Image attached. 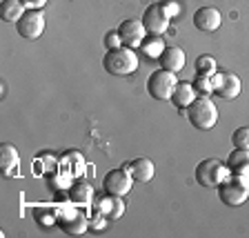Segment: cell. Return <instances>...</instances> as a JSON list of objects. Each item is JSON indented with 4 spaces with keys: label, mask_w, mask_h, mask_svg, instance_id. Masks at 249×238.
I'll return each instance as SVG.
<instances>
[{
    "label": "cell",
    "mask_w": 249,
    "mask_h": 238,
    "mask_svg": "<svg viewBox=\"0 0 249 238\" xmlns=\"http://www.w3.org/2000/svg\"><path fill=\"white\" fill-rule=\"evenodd\" d=\"M103 42H105V49H116V47L123 45V40H120V36H118V31H107V34H105V38H103Z\"/></svg>",
    "instance_id": "obj_25"
},
{
    "label": "cell",
    "mask_w": 249,
    "mask_h": 238,
    "mask_svg": "<svg viewBox=\"0 0 249 238\" xmlns=\"http://www.w3.org/2000/svg\"><path fill=\"white\" fill-rule=\"evenodd\" d=\"M69 196L76 205H87V202H93V187L89 183H73Z\"/></svg>",
    "instance_id": "obj_20"
},
{
    "label": "cell",
    "mask_w": 249,
    "mask_h": 238,
    "mask_svg": "<svg viewBox=\"0 0 249 238\" xmlns=\"http://www.w3.org/2000/svg\"><path fill=\"white\" fill-rule=\"evenodd\" d=\"M231 143L238 149H249V127H238L231 134Z\"/></svg>",
    "instance_id": "obj_23"
},
{
    "label": "cell",
    "mask_w": 249,
    "mask_h": 238,
    "mask_svg": "<svg viewBox=\"0 0 249 238\" xmlns=\"http://www.w3.org/2000/svg\"><path fill=\"white\" fill-rule=\"evenodd\" d=\"M213 87H216L218 98L223 100H233L240 96V89H243V83L240 78L231 72H223V73H213L212 76Z\"/></svg>",
    "instance_id": "obj_10"
},
{
    "label": "cell",
    "mask_w": 249,
    "mask_h": 238,
    "mask_svg": "<svg viewBox=\"0 0 249 238\" xmlns=\"http://www.w3.org/2000/svg\"><path fill=\"white\" fill-rule=\"evenodd\" d=\"M27 11V7L22 5L20 0H2V5H0V18L5 22H18L22 18V14Z\"/></svg>",
    "instance_id": "obj_17"
},
{
    "label": "cell",
    "mask_w": 249,
    "mask_h": 238,
    "mask_svg": "<svg viewBox=\"0 0 249 238\" xmlns=\"http://www.w3.org/2000/svg\"><path fill=\"white\" fill-rule=\"evenodd\" d=\"M158 62H160V69L171 72V73H178V72H182L187 58H185V52H182L180 47H165V52H162V56L158 58Z\"/></svg>",
    "instance_id": "obj_13"
},
{
    "label": "cell",
    "mask_w": 249,
    "mask_h": 238,
    "mask_svg": "<svg viewBox=\"0 0 249 238\" xmlns=\"http://www.w3.org/2000/svg\"><path fill=\"white\" fill-rule=\"evenodd\" d=\"M27 9H42L47 5V0H20Z\"/></svg>",
    "instance_id": "obj_27"
},
{
    "label": "cell",
    "mask_w": 249,
    "mask_h": 238,
    "mask_svg": "<svg viewBox=\"0 0 249 238\" xmlns=\"http://www.w3.org/2000/svg\"><path fill=\"white\" fill-rule=\"evenodd\" d=\"M178 85L176 73L165 72V69H158L147 78V92L154 100H171V93Z\"/></svg>",
    "instance_id": "obj_5"
},
{
    "label": "cell",
    "mask_w": 249,
    "mask_h": 238,
    "mask_svg": "<svg viewBox=\"0 0 249 238\" xmlns=\"http://www.w3.org/2000/svg\"><path fill=\"white\" fill-rule=\"evenodd\" d=\"M187 120L196 129H213L218 123V107L212 103L209 96H196V100L187 107Z\"/></svg>",
    "instance_id": "obj_2"
},
{
    "label": "cell",
    "mask_w": 249,
    "mask_h": 238,
    "mask_svg": "<svg viewBox=\"0 0 249 238\" xmlns=\"http://www.w3.org/2000/svg\"><path fill=\"white\" fill-rule=\"evenodd\" d=\"M118 36L120 40H123L124 47H131V49H136V47L142 45V40L147 38V29L145 25H142V20L140 18H124L123 22L118 25Z\"/></svg>",
    "instance_id": "obj_9"
},
{
    "label": "cell",
    "mask_w": 249,
    "mask_h": 238,
    "mask_svg": "<svg viewBox=\"0 0 249 238\" xmlns=\"http://www.w3.org/2000/svg\"><path fill=\"white\" fill-rule=\"evenodd\" d=\"M134 187V176L124 169H111L107 171V176L103 178V189L109 196H127Z\"/></svg>",
    "instance_id": "obj_8"
},
{
    "label": "cell",
    "mask_w": 249,
    "mask_h": 238,
    "mask_svg": "<svg viewBox=\"0 0 249 238\" xmlns=\"http://www.w3.org/2000/svg\"><path fill=\"white\" fill-rule=\"evenodd\" d=\"M216 189H218L220 201H223L225 205H229V207H238V205H243L249 198V185L240 176H236V174L227 176Z\"/></svg>",
    "instance_id": "obj_4"
},
{
    "label": "cell",
    "mask_w": 249,
    "mask_h": 238,
    "mask_svg": "<svg viewBox=\"0 0 249 238\" xmlns=\"http://www.w3.org/2000/svg\"><path fill=\"white\" fill-rule=\"evenodd\" d=\"M160 5L165 7V11H167V14L171 16V18H176V16L180 14V5H178L176 0H162Z\"/></svg>",
    "instance_id": "obj_26"
},
{
    "label": "cell",
    "mask_w": 249,
    "mask_h": 238,
    "mask_svg": "<svg viewBox=\"0 0 249 238\" xmlns=\"http://www.w3.org/2000/svg\"><path fill=\"white\" fill-rule=\"evenodd\" d=\"M124 169L134 176V181H140V183H149L156 174V167L149 158H134L129 165H124Z\"/></svg>",
    "instance_id": "obj_15"
},
{
    "label": "cell",
    "mask_w": 249,
    "mask_h": 238,
    "mask_svg": "<svg viewBox=\"0 0 249 238\" xmlns=\"http://www.w3.org/2000/svg\"><path fill=\"white\" fill-rule=\"evenodd\" d=\"M192 85H194V89H196L200 96H209V93L216 92L212 76H205V73H196V78L192 80Z\"/></svg>",
    "instance_id": "obj_21"
},
{
    "label": "cell",
    "mask_w": 249,
    "mask_h": 238,
    "mask_svg": "<svg viewBox=\"0 0 249 238\" xmlns=\"http://www.w3.org/2000/svg\"><path fill=\"white\" fill-rule=\"evenodd\" d=\"M231 171H229L227 165L218 161V158H205L196 165V171H194V176H196L198 185L207 187V189H216L225 178L229 176Z\"/></svg>",
    "instance_id": "obj_3"
},
{
    "label": "cell",
    "mask_w": 249,
    "mask_h": 238,
    "mask_svg": "<svg viewBox=\"0 0 249 238\" xmlns=\"http://www.w3.org/2000/svg\"><path fill=\"white\" fill-rule=\"evenodd\" d=\"M196 73L213 76V73H216V60H213L212 56H198L196 58Z\"/></svg>",
    "instance_id": "obj_22"
},
{
    "label": "cell",
    "mask_w": 249,
    "mask_h": 238,
    "mask_svg": "<svg viewBox=\"0 0 249 238\" xmlns=\"http://www.w3.org/2000/svg\"><path fill=\"white\" fill-rule=\"evenodd\" d=\"M18 163H20L18 149H16L14 145H9V143L2 145V149H0V167H2V174H5L7 178L18 174Z\"/></svg>",
    "instance_id": "obj_16"
},
{
    "label": "cell",
    "mask_w": 249,
    "mask_h": 238,
    "mask_svg": "<svg viewBox=\"0 0 249 238\" xmlns=\"http://www.w3.org/2000/svg\"><path fill=\"white\" fill-rule=\"evenodd\" d=\"M227 167L231 174H245V171H249V149L233 147V151L227 158Z\"/></svg>",
    "instance_id": "obj_18"
},
{
    "label": "cell",
    "mask_w": 249,
    "mask_h": 238,
    "mask_svg": "<svg viewBox=\"0 0 249 238\" xmlns=\"http://www.w3.org/2000/svg\"><path fill=\"white\" fill-rule=\"evenodd\" d=\"M138 54L131 49V47H116V49H107L103 58V67L107 73L111 76H131L134 72H138Z\"/></svg>",
    "instance_id": "obj_1"
},
{
    "label": "cell",
    "mask_w": 249,
    "mask_h": 238,
    "mask_svg": "<svg viewBox=\"0 0 249 238\" xmlns=\"http://www.w3.org/2000/svg\"><path fill=\"white\" fill-rule=\"evenodd\" d=\"M56 225L60 227V232L69 234V236H80L87 232V218L80 212H71V214H60L56 218Z\"/></svg>",
    "instance_id": "obj_12"
},
{
    "label": "cell",
    "mask_w": 249,
    "mask_h": 238,
    "mask_svg": "<svg viewBox=\"0 0 249 238\" xmlns=\"http://www.w3.org/2000/svg\"><path fill=\"white\" fill-rule=\"evenodd\" d=\"M16 31L25 40H38L45 34V14L40 9H27L20 20L16 22Z\"/></svg>",
    "instance_id": "obj_6"
},
{
    "label": "cell",
    "mask_w": 249,
    "mask_h": 238,
    "mask_svg": "<svg viewBox=\"0 0 249 238\" xmlns=\"http://www.w3.org/2000/svg\"><path fill=\"white\" fill-rule=\"evenodd\" d=\"M223 22V16L216 7H200V9L194 14V27L198 31H205V34H212L220 27Z\"/></svg>",
    "instance_id": "obj_11"
},
{
    "label": "cell",
    "mask_w": 249,
    "mask_h": 238,
    "mask_svg": "<svg viewBox=\"0 0 249 238\" xmlns=\"http://www.w3.org/2000/svg\"><path fill=\"white\" fill-rule=\"evenodd\" d=\"M196 96H198V92L194 89V85L187 83V80H180L176 85V89H174V93H171V103H174L176 109H187L196 100Z\"/></svg>",
    "instance_id": "obj_14"
},
{
    "label": "cell",
    "mask_w": 249,
    "mask_h": 238,
    "mask_svg": "<svg viewBox=\"0 0 249 238\" xmlns=\"http://www.w3.org/2000/svg\"><path fill=\"white\" fill-rule=\"evenodd\" d=\"M142 25H145L147 34H151V36H162L167 29H169V22H171V16L165 11V7L160 5V2H154V5H149L145 9V14H142Z\"/></svg>",
    "instance_id": "obj_7"
},
{
    "label": "cell",
    "mask_w": 249,
    "mask_h": 238,
    "mask_svg": "<svg viewBox=\"0 0 249 238\" xmlns=\"http://www.w3.org/2000/svg\"><path fill=\"white\" fill-rule=\"evenodd\" d=\"M140 49H142V54H145L147 58H151V60H158V58L162 56V52H165V42H162L160 36H151V34H149V36L142 40Z\"/></svg>",
    "instance_id": "obj_19"
},
{
    "label": "cell",
    "mask_w": 249,
    "mask_h": 238,
    "mask_svg": "<svg viewBox=\"0 0 249 238\" xmlns=\"http://www.w3.org/2000/svg\"><path fill=\"white\" fill-rule=\"evenodd\" d=\"M123 214H124V198L123 196H111V207H109L107 218H111V220H118Z\"/></svg>",
    "instance_id": "obj_24"
}]
</instances>
